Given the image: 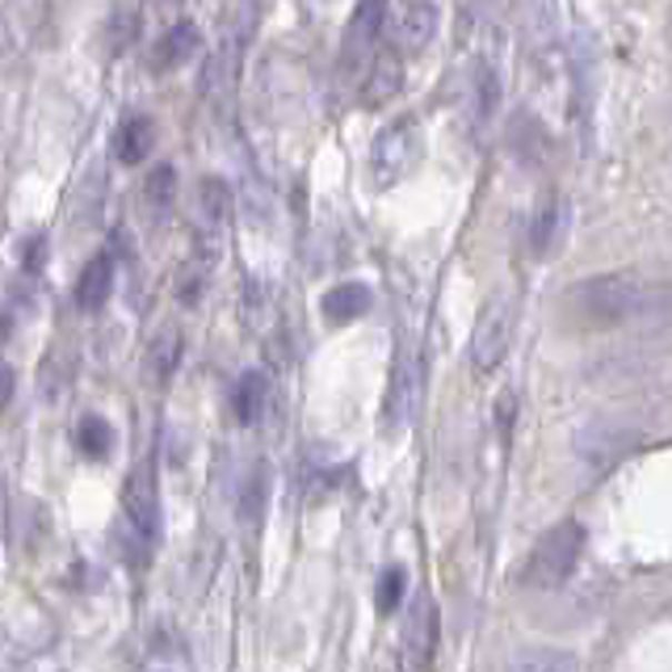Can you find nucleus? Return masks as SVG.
I'll return each instance as SVG.
<instances>
[{"instance_id": "nucleus-3", "label": "nucleus", "mask_w": 672, "mask_h": 672, "mask_svg": "<svg viewBox=\"0 0 672 672\" xmlns=\"http://www.w3.org/2000/svg\"><path fill=\"white\" fill-rule=\"evenodd\" d=\"M513 328H518V303L509 299V294H497L488 308H483L480 324L471 332V365L488 374V370H497L500 358L509 353V341H513Z\"/></svg>"}, {"instance_id": "nucleus-4", "label": "nucleus", "mask_w": 672, "mask_h": 672, "mask_svg": "<svg viewBox=\"0 0 672 672\" xmlns=\"http://www.w3.org/2000/svg\"><path fill=\"white\" fill-rule=\"evenodd\" d=\"M421 160V127L412 118H400L383 127V134L374 139V152H370V169H374V181L379 185H391L417 169Z\"/></svg>"}, {"instance_id": "nucleus-2", "label": "nucleus", "mask_w": 672, "mask_h": 672, "mask_svg": "<svg viewBox=\"0 0 672 672\" xmlns=\"http://www.w3.org/2000/svg\"><path fill=\"white\" fill-rule=\"evenodd\" d=\"M584 542H589L584 521L568 518V521H559V525H551L546 534L538 538L530 559H525V584H534V589H559V584H568L572 572L580 568Z\"/></svg>"}, {"instance_id": "nucleus-27", "label": "nucleus", "mask_w": 672, "mask_h": 672, "mask_svg": "<svg viewBox=\"0 0 672 672\" xmlns=\"http://www.w3.org/2000/svg\"><path fill=\"white\" fill-rule=\"evenodd\" d=\"M42 261H47V235H30V240L21 244V269L39 273Z\"/></svg>"}, {"instance_id": "nucleus-21", "label": "nucleus", "mask_w": 672, "mask_h": 672, "mask_svg": "<svg viewBox=\"0 0 672 672\" xmlns=\"http://www.w3.org/2000/svg\"><path fill=\"white\" fill-rule=\"evenodd\" d=\"M80 438V450L89 454V459H110V450H114V424L106 421V417H84L77 429Z\"/></svg>"}, {"instance_id": "nucleus-30", "label": "nucleus", "mask_w": 672, "mask_h": 672, "mask_svg": "<svg viewBox=\"0 0 672 672\" xmlns=\"http://www.w3.org/2000/svg\"><path fill=\"white\" fill-rule=\"evenodd\" d=\"M669 21H672V18H669Z\"/></svg>"}, {"instance_id": "nucleus-26", "label": "nucleus", "mask_w": 672, "mask_h": 672, "mask_svg": "<svg viewBox=\"0 0 672 672\" xmlns=\"http://www.w3.org/2000/svg\"><path fill=\"white\" fill-rule=\"evenodd\" d=\"M202 211L211 219H223V211H228V185L223 181H202Z\"/></svg>"}, {"instance_id": "nucleus-6", "label": "nucleus", "mask_w": 672, "mask_h": 672, "mask_svg": "<svg viewBox=\"0 0 672 672\" xmlns=\"http://www.w3.org/2000/svg\"><path fill=\"white\" fill-rule=\"evenodd\" d=\"M424 395V353L421 345H408L395 362L391 391H387V424H408L417 417Z\"/></svg>"}, {"instance_id": "nucleus-9", "label": "nucleus", "mask_w": 672, "mask_h": 672, "mask_svg": "<svg viewBox=\"0 0 672 672\" xmlns=\"http://www.w3.org/2000/svg\"><path fill=\"white\" fill-rule=\"evenodd\" d=\"M438 18H442L438 4H395V9H387L383 34L400 51H421L438 34Z\"/></svg>"}, {"instance_id": "nucleus-13", "label": "nucleus", "mask_w": 672, "mask_h": 672, "mask_svg": "<svg viewBox=\"0 0 672 672\" xmlns=\"http://www.w3.org/2000/svg\"><path fill=\"white\" fill-rule=\"evenodd\" d=\"M500 672H580V660L568 648H521L500 664Z\"/></svg>"}, {"instance_id": "nucleus-16", "label": "nucleus", "mask_w": 672, "mask_h": 672, "mask_svg": "<svg viewBox=\"0 0 672 672\" xmlns=\"http://www.w3.org/2000/svg\"><path fill=\"white\" fill-rule=\"evenodd\" d=\"M403 84V68H400V56H379L370 63L365 72V84H362V101L365 106H383L387 97H395Z\"/></svg>"}, {"instance_id": "nucleus-14", "label": "nucleus", "mask_w": 672, "mask_h": 672, "mask_svg": "<svg viewBox=\"0 0 672 672\" xmlns=\"http://www.w3.org/2000/svg\"><path fill=\"white\" fill-rule=\"evenodd\" d=\"M110 294H114V261L110 257H93L77 282V303L84 311H97L110 303Z\"/></svg>"}, {"instance_id": "nucleus-5", "label": "nucleus", "mask_w": 672, "mask_h": 672, "mask_svg": "<svg viewBox=\"0 0 672 672\" xmlns=\"http://www.w3.org/2000/svg\"><path fill=\"white\" fill-rule=\"evenodd\" d=\"M403 669L408 672H424L429 660L438 652V605L429 593H417L412 605H408V618H403Z\"/></svg>"}, {"instance_id": "nucleus-19", "label": "nucleus", "mask_w": 672, "mask_h": 672, "mask_svg": "<svg viewBox=\"0 0 672 672\" xmlns=\"http://www.w3.org/2000/svg\"><path fill=\"white\" fill-rule=\"evenodd\" d=\"M383 18H387V4H362L353 21H349V34H345V59H353L358 51H365L370 42L383 34Z\"/></svg>"}, {"instance_id": "nucleus-8", "label": "nucleus", "mask_w": 672, "mask_h": 672, "mask_svg": "<svg viewBox=\"0 0 672 672\" xmlns=\"http://www.w3.org/2000/svg\"><path fill=\"white\" fill-rule=\"evenodd\" d=\"M122 513H127V525L134 530V538L152 542L160 534V492H156V475L152 467H134L127 488H122Z\"/></svg>"}, {"instance_id": "nucleus-29", "label": "nucleus", "mask_w": 672, "mask_h": 672, "mask_svg": "<svg viewBox=\"0 0 672 672\" xmlns=\"http://www.w3.org/2000/svg\"><path fill=\"white\" fill-rule=\"evenodd\" d=\"M513 395H509V391H504V395H500V429H509V424H513V412H518V408H513Z\"/></svg>"}, {"instance_id": "nucleus-24", "label": "nucleus", "mask_w": 672, "mask_h": 672, "mask_svg": "<svg viewBox=\"0 0 672 672\" xmlns=\"http://www.w3.org/2000/svg\"><path fill=\"white\" fill-rule=\"evenodd\" d=\"M265 467H252L249 483H244V492H240V518L244 521H257L261 518V504H265Z\"/></svg>"}, {"instance_id": "nucleus-28", "label": "nucleus", "mask_w": 672, "mask_h": 672, "mask_svg": "<svg viewBox=\"0 0 672 672\" xmlns=\"http://www.w3.org/2000/svg\"><path fill=\"white\" fill-rule=\"evenodd\" d=\"M13 391H18V374H13V365L9 362H0V408L13 403Z\"/></svg>"}, {"instance_id": "nucleus-1", "label": "nucleus", "mask_w": 672, "mask_h": 672, "mask_svg": "<svg viewBox=\"0 0 672 672\" xmlns=\"http://www.w3.org/2000/svg\"><path fill=\"white\" fill-rule=\"evenodd\" d=\"M576 308L605 324L631 328H664L672 324V287L648 282L634 273H596L572 290Z\"/></svg>"}, {"instance_id": "nucleus-11", "label": "nucleus", "mask_w": 672, "mask_h": 672, "mask_svg": "<svg viewBox=\"0 0 672 672\" xmlns=\"http://www.w3.org/2000/svg\"><path fill=\"white\" fill-rule=\"evenodd\" d=\"M198 42H202V30H198L193 21H177L173 30L156 42V51H152L156 72H173L181 63H190L193 51H198Z\"/></svg>"}, {"instance_id": "nucleus-18", "label": "nucleus", "mask_w": 672, "mask_h": 672, "mask_svg": "<svg viewBox=\"0 0 672 672\" xmlns=\"http://www.w3.org/2000/svg\"><path fill=\"white\" fill-rule=\"evenodd\" d=\"M261 408H265V374L261 370H244L235 391H231V412H235L240 424H252L261 417Z\"/></svg>"}, {"instance_id": "nucleus-10", "label": "nucleus", "mask_w": 672, "mask_h": 672, "mask_svg": "<svg viewBox=\"0 0 672 672\" xmlns=\"http://www.w3.org/2000/svg\"><path fill=\"white\" fill-rule=\"evenodd\" d=\"M563 231H568V202L551 193V198H542L534 211V223H530V249L538 257H546V252L559 249V240H563Z\"/></svg>"}, {"instance_id": "nucleus-7", "label": "nucleus", "mask_w": 672, "mask_h": 672, "mask_svg": "<svg viewBox=\"0 0 672 672\" xmlns=\"http://www.w3.org/2000/svg\"><path fill=\"white\" fill-rule=\"evenodd\" d=\"M634 442H639V429H634V424L596 421L576 438V454L589 471H605V467H614L626 450H634Z\"/></svg>"}, {"instance_id": "nucleus-22", "label": "nucleus", "mask_w": 672, "mask_h": 672, "mask_svg": "<svg viewBox=\"0 0 672 672\" xmlns=\"http://www.w3.org/2000/svg\"><path fill=\"white\" fill-rule=\"evenodd\" d=\"M497 101H500V80L497 72L488 68V63H480L475 72H471V114L480 118H492V110H497Z\"/></svg>"}, {"instance_id": "nucleus-25", "label": "nucleus", "mask_w": 672, "mask_h": 672, "mask_svg": "<svg viewBox=\"0 0 672 672\" xmlns=\"http://www.w3.org/2000/svg\"><path fill=\"white\" fill-rule=\"evenodd\" d=\"M403 589H408V572H403V568H387L383 580H379V610H383V614H391V610L400 605Z\"/></svg>"}, {"instance_id": "nucleus-15", "label": "nucleus", "mask_w": 672, "mask_h": 672, "mask_svg": "<svg viewBox=\"0 0 672 672\" xmlns=\"http://www.w3.org/2000/svg\"><path fill=\"white\" fill-rule=\"evenodd\" d=\"M152 148H156V122L148 114H131L122 127H118L114 156L122 160V164H139V160H148Z\"/></svg>"}, {"instance_id": "nucleus-17", "label": "nucleus", "mask_w": 672, "mask_h": 672, "mask_svg": "<svg viewBox=\"0 0 672 672\" xmlns=\"http://www.w3.org/2000/svg\"><path fill=\"white\" fill-rule=\"evenodd\" d=\"M235 68H240V42H223L207 68H202V93L207 97H228L235 84Z\"/></svg>"}, {"instance_id": "nucleus-20", "label": "nucleus", "mask_w": 672, "mask_h": 672, "mask_svg": "<svg viewBox=\"0 0 672 672\" xmlns=\"http://www.w3.org/2000/svg\"><path fill=\"white\" fill-rule=\"evenodd\" d=\"M177 362H181V332H177V328H164L152 341V349H148V374H152V383H169Z\"/></svg>"}, {"instance_id": "nucleus-23", "label": "nucleus", "mask_w": 672, "mask_h": 672, "mask_svg": "<svg viewBox=\"0 0 672 672\" xmlns=\"http://www.w3.org/2000/svg\"><path fill=\"white\" fill-rule=\"evenodd\" d=\"M173 198H177L173 164H156L152 173H148V181H143V202H148L156 214H164L169 207H173Z\"/></svg>"}, {"instance_id": "nucleus-12", "label": "nucleus", "mask_w": 672, "mask_h": 672, "mask_svg": "<svg viewBox=\"0 0 672 672\" xmlns=\"http://www.w3.org/2000/svg\"><path fill=\"white\" fill-rule=\"evenodd\" d=\"M320 311H324L328 324H353V320H362L365 311H370V287L362 282H341V287H332L320 299Z\"/></svg>"}]
</instances>
